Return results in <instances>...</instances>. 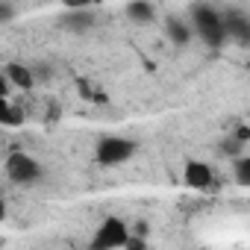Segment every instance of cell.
I'll return each mask as SVG.
<instances>
[{"label":"cell","instance_id":"cell-9","mask_svg":"<svg viewBox=\"0 0 250 250\" xmlns=\"http://www.w3.org/2000/svg\"><path fill=\"white\" fill-rule=\"evenodd\" d=\"M24 115L18 106H12L9 97H0V127H21Z\"/></svg>","mask_w":250,"mask_h":250},{"label":"cell","instance_id":"cell-7","mask_svg":"<svg viewBox=\"0 0 250 250\" xmlns=\"http://www.w3.org/2000/svg\"><path fill=\"white\" fill-rule=\"evenodd\" d=\"M3 77L9 83V88H18V91H30L36 85V74L24 65V62H9L3 65Z\"/></svg>","mask_w":250,"mask_h":250},{"label":"cell","instance_id":"cell-5","mask_svg":"<svg viewBox=\"0 0 250 250\" xmlns=\"http://www.w3.org/2000/svg\"><path fill=\"white\" fill-rule=\"evenodd\" d=\"M183 183H186L188 188H194V191H206V188L215 186V171H212V165L203 162V159H188V162L183 165Z\"/></svg>","mask_w":250,"mask_h":250},{"label":"cell","instance_id":"cell-11","mask_svg":"<svg viewBox=\"0 0 250 250\" xmlns=\"http://www.w3.org/2000/svg\"><path fill=\"white\" fill-rule=\"evenodd\" d=\"M232 171H235L238 186H250V159H247V156H238L235 165H232Z\"/></svg>","mask_w":250,"mask_h":250},{"label":"cell","instance_id":"cell-10","mask_svg":"<svg viewBox=\"0 0 250 250\" xmlns=\"http://www.w3.org/2000/svg\"><path fill=\"white\" fill-rule=\"evenodd\" d=\"M127 18H130L133 24H150V21L156 18V6L136 0V3H130V6H127Z\"/></svg>","mask_w":250,"mask_h":250},{"label":"cell","instance_id":"cell-14","mask_svg":"<svg viewBox=\"0 0 250 250\" xmlns=\"http://www.w3.org/2000/svg\"><path fill=\"white\" fill-rule=\"evenodd\" d=\"M9 83H6V77H3V68H0V97H9Z\"/></svg>","mask_w":250,"mask_h":250},{"label":"cell","instance_id":"cell-1","mask_svg":"<svg viewBox=\"0 0 250 250\" xmlns=\"http://www.w3.org/2000/svg\"><path fill=\"white\" fill-rule=\"evenodd\" d=\"M191 27V36L203 39V44L209 47H224L227 42V33H224V21H221V12L209 3H194L188 6V21Z\"/></svg>","mask_w":250,"mask_h":250},{"label":"cell","instance_id":"cell-2","mask_svg":"<svg viewBox=\"0 0 250 250\" xmlns=\"http://www.w3.org/2000/svg\"><path fill=\"white\" fill-rule=\"evenodd\" d=\"M130 232H133V229H130V224L124 221V218L106 215V218L94 227V232L88 235L85 250H124Z\"/></svg>","mask_w":250,"mask_h":250},{"label":"cell","instance_id":"cell-12","mask_svg":"<svg viewBox=\"0 0 250 250\" xmlns=\"http://www.w3.org/2000/svg\"><path fill=\"white\" fill-rule=\"evenodd\" d=\"M124 250H147V238L139 235V232H130L127 244H124Z\"/></svg>","mask_w":250,"mask_h":250},{"label":"cell","instance_id":"cell-8","mask_svg":"<svg viewBox=\"0 0 250 250\" xmlns=\"http://www.w3.org/2000/svg\"><path fill=\"white\" fill-rule=\"evenodd\" d=\"M165 33H168V39H171L177 47H186V44L191 42V27H188L186 21H180V18H168Z\"/></svg>","mask_w":250,"mask_h":250},{"label":"cell","instance_id":"cell-3","mask_svg":"<svg viewBox=\"0 0 250 250\" xmlns=\"http://www.w3.org/2000/svg\"><path fill=\"white\" fill-rule=\"evenodd\" d=\"M136 156V142L124 136H103L94 145V162L100 168H118Z\"/></svg>","mask_w":250,"mask_h":250},{"label":"cell","instance_id":"cell-13","mask_svg":"<svg viewBox=\"0 0 250 250\" xmlns=\"http://www.w3.org/2000/svg\"><path fill=\"white\" fill-rule=\"evenodd\" d=\"M15 18V6H9V3H0V24H9Z\"/></svg>","mask_w":250,"mask_h":250},{"label":"cell","instance_id":"cell-4","mask_svg":"<svg viewBox=\"0 0 250 250\" xmlns=\"http://www.w3.org/2000/svg\"><path fill=\"white\" fill-rule=\"evenodd\" d=\"M3 174H6V180L15 183V186H33L36 180H42L44 168H42V162H39L33 153H27V150H12V153L3 159Z\"/></svg>","mask_w":250,"mask_h":250},{"label":"cell","instance_id":"cell-6","mask_svg":"<svg viewBox=\"0 0 250 250\" xmlns=\"http://www.w3.org/2000/svg\"><path fill=\"white\" fill-rule=\"evenodd\" d=\"M221 21H224L227 39H235L238 44H247L250 42V21H247V15L241 9H229L227 15H221Z\"/></svg>","mask_w":250,"mask_h":250},{"label":"cell","instance_id":"cell-15","mask_svg":"<svg viewBox=\"0 0 250 250\" xmlns=\"http://www.w3.org/2000/svg\"><path fill=\"white\" fill-rule=\"evenodd\" d=\"M6 212H9V206H6V200H3V197H0V224L6 221Z\"/></svg>","mask_w":250,"mask_h":250}]
</instances>
